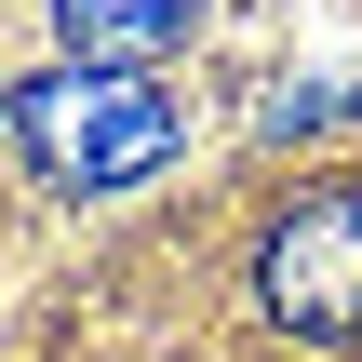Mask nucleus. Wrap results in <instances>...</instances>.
Returning a JSON list of instances; mask_svg holds the SVG:
<instances>
[{
    "label": "nucleus",
    "mask_w": 362,
    "mask_h": 362,
    "mask_svg": "<svg viewBox=\"0 0 362 362\" xmlns=\"http://www.w3.org/2000/svg\"><path fill=\"white\" fill-rule=\"evenodd\" d=\"M0 121H13V148H27V175H40V188H134V175H161V161H175V107H161L134 67H94V54H67V67H40V81H13V94H0Z\"/></svg>",
    "instance_id": "obj_1"
},
{
    "label": "nucleus",
    "mask_w": 362,
    "mask_h": 362,
    "mask_svg": "<svg viewBox=\"0 0 362 362\" xmlns=\"http://www.w3.org/2000/svg\"><path fill=\"white\" fill-rule=\"evenodd\" d=\"M255 309L296 349L362 336V175H322L309 202H282V228L255 242Z\"/></svg>",
    "instance_id": "obj_2"
},
{
    "label": "nucleus",
    "mask_w": 362,
    "mask_h": 362,
    "mask_svg": "<svg viewBox=\"0 0 362 362\" xmlns=\"http://www.w3.org/2000/svg\"><path fill=\"white\" fill-rule=\"evenodd\" d=\"M188 27H202V0H54V40L94 67H161Z\"/></svg>",
    "instance_id": "obj_3"
}]
</instances>
